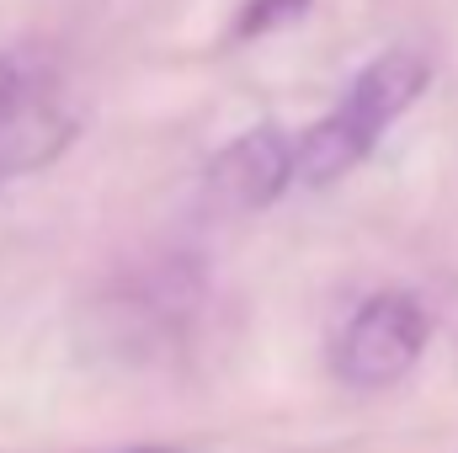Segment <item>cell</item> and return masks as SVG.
Wrapping results in <instances>:
<instances>
[{
    "label": "cell",
    "instance_id": "cell-4",
    "mask_svg": "<svg viewBox=\"0 0 458 453\" xmlns=\"http://www.w3.org/2000/svg\"><path fill=\"white\" fill-rule=\"evenodd\" d=\"M299 182V139L277 123H256L208 160L203 187L219 214H261Z\"/></svg>",
    "mask_w": 458,
    "mask_h": 453
},
{
    "label": "cell",
    "instance_id": "cell-5",
    "mask_svg": "<svg viewBox=\"0 0 458 453\" xmlns=\"http://www.w3.org/2000/svg\"><path fill=\"white\" fill-rule=\"evenodd\" d=\"M315 0H245L240 5V21H234V43H250V38H267L288 21H299Z\"/></svg>",
    "mask_w": 458,
    "mask_h": 453
},
{
    "label": "cell",
    "instance_id": "cell-1",
    "mask_svg": "<svg viewBox=\"0 0 458 453\" xmlns=\"http://www.w3.org/2000/svg\"><path fill=\"white\" fill-rule=\"evenodd\" d=\"M432 81V59L421 48H384L352 86L346 97L320 117L315 128L299 133V182L304 187H336L346 171H357L384 128L405 117Z\"/></svg>",
    "mask_w": 458,
    "mask_h": 453
},
{
    "label": "cell",
    "instance_id": "cell-2",
    "mask_svg": "<svg viewBox=\"0 0 458 453\" xmlns=\"http://www.w3.org/2000/svg\"><path fill=\"white\" fill-rule=\"evenodd\" d=\"M86 123L70 70L43 48H0V187L54 166Z\"/></svg>",
    "mask_w": 458,
    "mask_h": 453
},
{
    "label": "cell",
    "instance_id": "cell-6",
    "mask_svg": "<svg viewBox=\"0 0 458 453\" xmlns=\"http://www.w3.org/2000/svg\"><path fill=\"white\" fill-rule=\"evenodd\" d=\"M123 453H187V449H176V443H144V449H123Z\"/></svg>",
    "mask_w": 458,
    "mask_h": 453
},
{
    "label": "cell",
    "instance_id": "cell-3",
    "mask_svg": "<svg viewBox=\"0 0 458 453\" xmlns=\"http://www.w3.org/2000/svg\"><path fill=\"white\" fill-rule=\"evenodd\" d=\"M432 341V315L416 294L384 288L362 299L331 341V373L346 389H389L400 384Z\"/></svg>",
    "mask_w": 458,
    "mask_h": 453
}]
</instances>
